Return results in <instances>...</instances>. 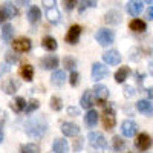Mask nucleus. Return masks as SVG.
I'll list each match as a JSON object with an SVG mask.
<instances>
[{"label":"nucleus","mask_w":153,"mask_h":153,"mask_svg":"<svg viewBox=\"0 0 153 153\" xmlns=\"http://www.w3.org/2000/svg\"><path fill=\"white\" fill-rule=\"evenodd\" d=\"M48 130V121L45 117H32L25 123V132L28 136L37 139L42 138Z\"/></svg>","instance_id":"1"},{"label":"nucleus","mask_w":153,"mask_h":153,"mask_svg":"<svg viewBox=\"0 0 153 153\" xmlns=\"http://www.w3.org/2000/svg\"><path fill=\"white\" fill-rule=\"evenodd\" d=\"M101 120H103V126L106 130H113L115 124H117V115H115V109L112 106H104L103 107V115H101Z\"/></svg>","instance_id":"2"},{"label":"nucleus","mask_w":153,"mask_h":153,"mask_svg":"<svg viewBox=\"0 0 153 153\" xmlns=\"http://www.w3.org/2000/svg\"><path fill=\"white\" fill-rule=\"evenodd\" d=\"M95 40H97L101 46H103V48L110 46V45L113 43V40H115V31L107 29V28H101V29H98L97 34H95Z\"/></svg>","instance_id":"3"},{"label":"nucleus","mask_w":153,"mask_h":153,"mask_svg":"<svg viewBox=\"0 0 153 153\" xmlns=\"http://www.w3.org/2000/svg\"><path fill=\"white\" fill-rule=\"evenodd\" d=\"M87 141L95 149H100V150L101 149H107V139L104 138L103 133H100V132H91L87 135Z\"/></svg>","instance_id":"4"},{"label":"nucleus","mask_w":153,"mask_h":153,"mask_svg":"<svg viewBox=\"0 0 153 153\" xmlns=\"http://www.w3.org/2000/svg\"><path fill=\"white\" fill-rule=\"evenodd\" d=\"M32 48V42L29 40L28 37H19L12 42V49L19 54H25V52H29Z\"/></svg>","instance_id":"5"},{"label":"nucleus","mask_w":153,"mask_h":153,"mask_svg":"<svg viewBox=\"0 0 153 153\" xmlns=\"http://www.w3.org/2000/svg\"><path fill=\"white\" fill-rule=\"evenodd\" d=\"M91 75H92V80L98 83L109 75V68L106 65H103V63H94Z\"/></svg>","instance_id":"6"},{"label":"nucleus","mask_w":153,"mask_h":153,"mask_svg":"<svg viewBox=\"0 0 153 153\" xmlns=\"http://www.w3.org/2000/svg\"><path fill=\"white\" fill-rule=\"evenodd\" d=\"M94 95H95V98H97V103L100 104V106H106V101H107V98H109V89H107V86H104V84H95V87H94Z\"/></svg>","instance_id":"7"},{"label":"nucleus","mask_w":153,"mask_h":153,"mask_svg":"<svg viewBox=\"0 0 153 153\" xmlns=\"http://www.w3.org/2000/svg\"><path fill=\"white\" fill-rule=\"evenodd\" d=\"M45 9H46V19L49 20V23H52V25H58L60 20H61V14H60V9L55 6V2L51 3V6L45 2Z\"/></svg>","instance_id":"8"},{"label":"nucleus","mask_w":153,"mask_h":153,"mask_svg":"<svg viewBox=\"0 0 153 153\" xmlns=\"http://www.w3.org/2000/svg\"><path fill=\"white\" fill-rule=\"evenodd\" d=\"M60 66V58L57 55H46L40 60V68L45 71H54Z\"/></svg>","instance_id":"9"},{"label":"nucleus","mask_w":153,"mask_h":153,"mask_svg":"<svg viewBox=\"0 0 153 153\" xmlns=\"http://www.w3.org/2000/svg\"><path fill=\"white\" fill-rule=\"evenodd\" d=\"M103 60L109 66H117V65L121 63V54L117 49H110V51H106V52L103 54Z\"/></svg>","instance_id":"10"},{"label":"nucleus","mask_w":153,"mask_h":153,"mask_svg":"<svg viewBox=\"0 0 153 153\" xmlns=\"http://www.w3.org/2000/svg\"><path fill=\"white\" fill-rule=\"evenodd\" d=\"M80 35H81V26L80 25H72L66 34V37H65V40L69 45H76L80 40Z\"/></svg>","instance_id":"11"},{"label":"nucleus","mask_w":153,"mask_h":153,"mask_svg":"<svg viewBox=\"0 0 153 153\" xmlns=\"http://www.w3.org/2000/svg\"><path fill=\"white\" fill-rule=\"evenodd\" d=\"M152 138L147 135V133H139L136 136V141H135V146L139 152H147L150 147H152Z\"/></svg>","instance_id":"12"},{"label":"nucleus","mask_w":153,"mask_h":153,"mask_svg":"<svg viewBox=\"0 0 153 153\" xmlns=\"http://www.w3.org/2000/svg\"><path fill=\"white\" fill-rule=\"evenodd\" d=\"M136 132H138V126H136L135 121H132V120L123 121V124H121V133H123L124 136L132 138V136H135Z\"/></svg>","instance_id":"13"},{"label":"nucleus","mask_w":153,"mask_h":153,"mask_svg":"<svg viewBox=\"0 0 153 153\" xmlns=\"http://www.w3.org/2000/svg\"><path fill=\"white\" fill-rule=\"evenodd\" d=\"M136 109L139 113L146 115V117H152L153 115V103L149 100H139L136 103Z\"/></svg>","instance_id":"14"},{"label":"nucleus","mask_w":153,"mask_h":153,"mask_svg":"<svg viewBox=\"0 0 153 153\" xmlns=\"http://www.w3.org/2000/svg\"><path fill=\"white\" fill-rule=\"evenodd\" d=\"M61 132L65 136H76L80 133V127L76 126L75 123H61Z\"/></svg>","instance_id":"15"},{"label":"nucleus","mask_w":153,"mask_h":153,"mask_svg":"<svg viewBox=\"0 0 153 153\" xmlns=\"http://www.w3.org/2000/svg\"><path fill=\"white\" fill-rule=\"evenodd\" d=\"M121 20H123V16H121V12L117 11V9H110L104 16V22L107 25H120Z\"/></svg>","instance_id":"16"},{"label":"nucleus","mask_w":153,"mask_h":153,"mask_svg":"<svg viewBox=\"0 0 153 153\" xmlns=\"http://www.w3.org/2000/svg\"><path fill=\"white\" fill-rule=\"evenodd\" d=\"M26 101H25V98L23 97H16L14 100L9 103V107L14 110L16 113H22V112H25V109H26Z\"/></svg>","instance_id":"17"},{"label":"nucleus","mask_w":153,"mask_h":153,"mask_svg":"<svg viewBox=\"0 0 153 153\" xmlns=\"http://www.w3.org/2000/svg\"><path fill=\"white\" fill-rule=\"evenodd\" d=\"M80 104H81L83 109L92 110V106H94V92L92 91H84V94L80 98Z\"/></svg>","instance_id":"18"},{"label":"nucleus","mask_w":153,"mask_h":153,"mask_svg":"<svg viewBox=\"0 0 153 153\" xmlns=\"http://www.w3.org/2000/svg\"><path fill=\"white\" fill-rule=\"evenodd\" d=\"M2 89H3V92L8 94V95H14L17 92V89H19V83L14 80V78H8L3 81L2 84Z\"/></svg>","instance_id":"19"},{"label":"nucleus","mask_w":153,"mask_h":153,"mask_svg":"<svg viewBox=\"0 0 153 153\" xmlns=\"http://www.w3.org/2000/svg\"><path fill=\"white\" fill-rule=\"evenodd\" d=\"M144 9V3L143 2H129L127 3V12L132 17H138Z\"/></svg>","instance_id":"20"},{"label":"nucleus","mask_w":153,"mask_h":153,"mask_svg":"<svg viewBox=\"0 0 153 153\" xmlns=\"http://www.w3.org/2000/svg\"><path fill=\"white\" fill-rule=\"evenodd\" d=\"M51 81H52L54 86L61 87L63 84L66 83V72H65V71H61V69L55 71V72L52 74V76H51Z\"/></svg>","instance_id":"21"},{"label":"nucleus","mask_w":153,"mask_h":153,"mask_svg":"<svg viewBox=\"0 0 153 153\" xmlns=\"http://www.w3.org/2000/svg\"><path fill=\"white\" fill-rule=\"evenodd\" d=\"M52 150L54 153H68L69 150V144L65 138H57L54 141V146H52Z\"/></svg>","instance_id":"22"},{"label":"nucleus","mask_w":153,"mask_h":153,"mask_svg":"<svg viewBox=\"0 0 153 153\" xmlns=\"http://www.w3.org/2000/svg\"><path fill=\"white\" fill-rule=\"evenodd\" d=\"M130 74H132V71H130L129 66H123V68H120L117 72H115V81H117L118 84H121V83H124L127 80V76H129Z\"/></svg>","instance_id":"23"},{"label":"nucleus","mask_w":153,"mask_h":153,"mask_svg":"<svg viewBox=\"0 0 153 153\" xmlns=\"http://www.w3.org/2000/svg\"><path fill=\"white\" fill-rule=\"evenodd\" d=\"M98 112L97 110H87L86 112V117H84V124L87 126V127H95L97 124H98Z\"/></svg>","instance_id":"24"},{"label":"nucleus","mask_w":153,"mask_h":153,"mask_svg":"<svg viewBox=\"0 0 153 153\" xmlns=\"http://www.w3.org/2000/svg\"><path fill=\"white\" fill-rule=\"evenodd\" d=\"M42 46L46 51H49V52H54V51H57V48H58V43H57V40H55L54 37L46 35L43 40H42Z\"/></svg>","instance_id":"25"},{"label":"nucleus","mask_w":153,"mask_h":153,"mask_svg":"<svg viewBox=\"0 0 153 153\" xmlns=\"http://www.w3.org/2000/svg\"><path fill=\"white\" fill-rule=\"evenodd\" d=\"M129 28H130V31H133V32H144V31L147 29V23H146L144 20H141V19H133V20L129 23Z\"/></svg>","instance_id":"26"},{"label":"nucleus","mask_w":153,"mask_h":153,"mask_svg":"<svg viewBox=\"0 0 153 153\" xmlns=\"http://www.w3.org/2000/svg\"><path fill=\"white\" fill-rule=\"evenodd\" d=\"M40 19H42V11H40V8H38V6H31V8L28 9V20L34 25V23L40 22Z\"/></svg>","instance_id":"27"},{"label":"nucleus","mask_w":153,"mask_h":153,"mask_svg":"<svg viewBox=\"0 0 153 153\" xmlns=\"http://www.w3.org/2000/svg\"><path fill=\"white\" fill-rule=\"evenodd\" d=\"M20 75L25 81H32L34 78V68L31 65H23L20 68Z\"/></svg>","instance_id":"28"},{"label":"nucleus","mask_w":153,"mask_h":153,"mask_svg":"<svg viewBox=\"0 0 153 153\" xmlns=\"http://www.w3.org/2000/svg\"><path fill=\"white\" fill-rule=\"evenodd\" d=\"M12 32H14V28H12V25L9 23H5L3 28H2V40L5 43H9L12 40Z\"/></svg>","instance_id":"29"},{"label":"nucleus","mask_w":153,"mask_h":153,"mask_svg":"<svg viewBox=\"0 0 153 153\" xmlns=\"http://www.w3.org/2000/svg\"><path fill=\"white\" fill-rule=\"evenodd\" d=\"M2 9H3V12H5L6 19H12V17L19 16V9H17V6H14L12 3H5V5L2 6Z\"/></svg>","instance_id":"30"},{"label":"nucleus","mask_w":153,"mask_h":153,"mask_svg":"<svg viewBox=\"0 0 153 153\" xmlns=\"http://www.w3.org/2000/svg\"><path fill=\"white\" fill-rule=\"evenodd\" d=\"M112 147H113V150H117V152H123V150L126 149V143L123 141L121 136L115 135V136L112 138Z\"/></svg>","instance_id":"31"},{"label":"nucleus","mask_w":153,"mask_h":153,"mask_svg":"<svg viewBox=\"0 0 153 153\" xmlns=\"http://www.w3.org/2000/svg\"><path fill=\"white\" fill-rule=\"evenodd\" d=\"M49 106H51V109H52V110L60 112L63 109V101H61L60 97H52V98L49 100Z\"/></svg>","instance_id":"32"},{"label":"nucleus","mask_w":153,"mask_h":153,"mask_svg":"<svg viewBox=\"0 0 153 153\" xmlns=\"http://www.w3.org/2000/svg\"><path fill=\"white\" fill-rule=\"evenodd\" d=\"M63 66H65V69L74 72L75 68H76V60L74 57H65V58H63Z\"/></svg>","instance_id":"33"},{"label":"nucleus","mask_w":153,"mask_h":153,"mask_svg":"<svg viewBox=\"0 0 153 153\" xmlns=\"http://www.w3.org/2000/svg\"><path fill=\"white\" fill-rule=\"evenodd\" d=\"M20 153H38V146L34 143H28V144L22 146Z\"/></svg>","instance_id":"34"},{"label":"nucleus","mask_w":153,"mask_h":153,"mask_svg":"<svg viewBox=\"0 0 153 153\" xmlns=\"http://www.w3.org/2000/svg\"><path fill=\"white\" fill-rule=\"evenodd\" d=\"M38 107H40V103H38L37 100H29L28 104H26V109H25V112H26V113H32V112H35Z\"/></svg>","instance_id":"35"},{"label":"nucleus","mask_w":153,"mask_h":153,"mask_svg":"<svg viewBox=\"0 0 153 153\" xmlns=\"http://www.w3.org/2000/svg\"><path fill=\"white\" fill-rule=\"evenodd\" d=\"M69 83H71V86H72V87H76V86H78V83H80V74L76 72V71L71 72V76H69Z\"/></svg>","instance_id":"36"},{"label":"nucleus","mask_w":153,"mask_h":153,"mask_svg":"<svg viewBox=\"0 0 153 153\" xmlns=\"http://www.w3.org/2000/svg\"><path fill=\"white\" fill-rule=\"evenodd\" d=\"M19 61V57L12 52H6V65H16Z\"/></svg>","instance_id":"37"},{"label":"nucleus","mask_w":153,"mask_h":153,"mask_svg":"<svg viewBox=\"0 0 153 153\" xmlns=\"http://www.w3.org/2000/svg\"><path fill=\"white\" fill-rule=\"evenodd\" d=\"M129 54H130L129 58H130L132 61H138L139 58H141V57H139V49H138V48H132Z\"/></svg>","instance_id":"38"},{"label":"nucleus","mask_w":153,"mask_h":153,"mask_svg":"<svg viewBox=\"0 0 153 153\" xmlns=\"http://www.w3.org/2000/svg\"><path fill=\"white\" fill-rule=\"evenodd\" d=\"M135 94H136V89L133 86H124V95L127 98H132Z\"/></svg>","instance_id":"39"},{"label":"nucleus","mask_w":153,"mask_h":153,"mask_svg":"<svg viewBox=\"0 0 153 153\" xmlns=\"http://www.w3.org/2000/svg\"><path fill=\"white\" fill-rule=\"evenodd\" d=\"M83 144H84V138H76V141L74 143V152H80L83 149Z\"/></svg>","instance_id":"40"},{"label":"nucleus","mask_w":153,"mask_h":153,"mask_svg":"<svg viewBox=\"0 0 153 153\" xmlns=\"http://www.w3.org/2000/svg\"><path fill=\"white\" fill-rule=\"evenodd\" d=\"M68 115H69V117H78V115H80V109L71 106V107H68Z\"/></svg>","instance_id":"41"},{"label":"nucleus","mask_w":153,"mask_h":153,"mask_svg":"<svg viewBox=\"0 0 153 153\" xmlns=\"http://www.w3.org/2000/svg\"><path fill=\"white\" fill-rule=\"evenodd\" d=\"M63 5L66 6L68 11H71V9H74L76 6V2H75V0H69V2H63Z\"/></svg>","instance_id":"42"},{"label":"nucleus","mask_w":153,"mask_h":153,"mask_svg":"<svg viewBox=\"0 0 153 153\" xmlns=\"http://www.w3.org/2000/svg\"><path fill=\"white\" fill-rule=\"evenodd\" d=\"M9 65H6V63H5V65H2V66H0V76H2L5 72H8L9 71V68H8Z\"/></svg>","instance_id":"43"},{"label":"nucleus","mask_w":153,"mask_h":153,"mask_svg":"<svg viewBox=\"0 0 153 153\" xmlns=\"http://www.w3.org/2000/svg\"><path fill=\"white\" fill-rule=\"evenodd\" d=\"M146 94H147V98H153V86L146 89Z\"/></svg>","instance_id":"44"},{"label":"nucleus","mask_w":153,"mask_h":153,"mask_svg":"<svg viewBox=\"0 0 153 153\" xmlns=\"http://www.w3.org/2000/svg\"><path fill=\"white\" fill-rule=\"evenodd\" d=\"M5 20H6V16H5V12H3L2 6H0V23H3Z\"/></svg>","instance_id":"45"},{"label":"nucleus","mask_w":153,"mask_h":153,"mask_svg":"<svg viewBox=\"0 0 153 153\" xmlns=\"http://www.w3.org/2000/svg\"><path fill=\"white\" fill-rule=\"evenodd\" d=\"M86 5V8H95L97 6V2H83Z\"/></svg>","instance_id":"46"},{"label":"nucleus","mask_w":153,"mask_h":153,"mask_svg":"<svg viewBox=\"0 0 153 153\" xmlns=\"http://www.w3.org/2000/svg\"><path fill=\"white\" fill-rule=\"evenodd\" d=\"M147 17H149L150 20H153V6H150V8L147 9Z\"/></svg>","instance_id":"47"},{"label":"nucleus","mask_w":153,"mask_h":153,"mask_svg":"<svg viewBox=\"0 0 153 153\" xmlns=\"http://www.w3.org/2000/svg\"><path fill=\"white\" fill-rule=\"evenodd\" d=\"M3 143V124L0 123V144Z\"/></svg>","instance_id":"48"},{"label":"nucleus","mask_w":153,"mask_h":153,"mask_svg":"<svg viewBox=\"0 0 153 153\" xmlns=\"http://www.w3.org/2000/svg\"><path fill=\"white\" fill-rule=\"evenodd\" d=\"M149 72H150V75L153 76V61L149 63Z\"/></svg>","instance_id":"49"}]
</instances>
